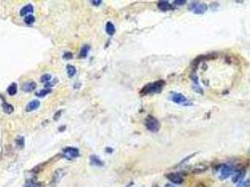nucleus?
I'll return each instance as SVG.
<instances>
[{
  "label": "nucleus",
  "instance_id": "nucleus-1",
  "mask_svg": "<svg viewBox=\"0 0 250 187\" xmlns=\"http://www.w3.org/2000/svg\"><path fill=\"white\" fill-rule=\"evenodd\" d=\"M164 86V81H156V82H151L147 85H145L144 87L142 88V90L140 91V94L141 95H151V94H156L161 92L162 89Z\"/></svg>",
  "mask_w": 250,
  "mask_h": 187
},
{
  "label": "nucleus",
  "instance_id": "nucleus-2",
  "mask_svg": "<svg viewBox=\"0 0 250 187\" xmlns=\"http://www.w3.org/2000/svg\"><path fill=\"white\" fill-rule=\"evenodd\" d=\"M145 125L148 130L151 132H157L160 128V124L156 118H154L153 116L149 115L145 120Z\"/></svg>",
  "mask_w": 250,
  "mask_h": 187
},
{
  "label": "nucleus",
  "instance_id": "nucleus-3",
  "mask_svg": "<svg viewBox=\"0 0 250 187\" xmlns=\"http://www.w3.org/2000/svg\"><path fill=\"white\" fill-rule=\"evenodd\" d=\"M79 150L77 148H73V147H67L64 148L62 151V155L64 158H66L67 160H72L75 159L79 156Z\"/></svg>",
  "mask_w": 250,
  "mask_h": 187
},
{
  "label": "nucleus",
  "instance_id": "nucleus-4",
  "mask_svg": "<svg viewBox=\"0 0 250 187\" xmlns=\"http://www.w3.org/2000/svg\"><path fill=\"white\" fill-rule=\"evenodd\" d=\"M190 9H192L195 13H198V14H201V13H204L206 10H207V5L203 4V3H196L194 2L192 3V5L189 7Z\"/></svg>",
  "mask_w": 250,
  "mask_h": 187
},
{
  "label": "nucleus",
  "instance_id": "nucleus-5",
  "mask_svg": "<svg viewBox=\"0 0 250 187\" xmlns=\"http://www.w3.org/2000/svg\"><path fill=\"white\" fill-rule=\"evenodd\" d=\"M232 174V168L230 165H222L221 166V168H220V178L222 180L227 179L228 177H230V176Z\"/></svg>",
  "mask_w": 250,
  "mask_h": 187
},
{
  "label": "nucleus",
  "instance_id": "nucleus-6",
  "mask_svg": "<svg viewBox=\"0 0 250 187\" xmlns=\"http://www.w3.org/2000/svg\"><path fill=\"white\" fill-rule=\"evenodd\" d=\"M167 179H168L172 183L180 184L183 183V178L177 173H169L167 175Z\"/></svg>",
  "mask_w": 250,
  "mask_h": 187
},
{
  "label": "nucleus",
  "instance_id": "nucleus-7",
  "mask_svg": "<svg viewBox=\"0 0 250 187\" xmlns=\"http://www.w3.org/2000/svg\"><path fill=\"white\" fill-rule=\"evenodd\" d=\"M171 100L173 101L174 103L176 104H183L186 101V97H184L183 95L180 94V93H175L172 95L171 97Z\"/></svg>",
  "mask_w": 250,
  "mask_h": 187
},
{
  "label": "nucleus",
  "instance_id": "nucleus-8",
  "mask_svg": "<svg viewBox=\"0 0 250 187\" xmlns=\"http://www.w3.org/2000/svg\"><path fill=\"white\" fill-rule=\"evenodd\" d=\"M64 176V171H63L62 169H58L55 172L54 176H53V180L51 181V185H55L57 184L58 181H59L62 177Z\"/></svg>",
  "mask_w": 250,
  "mask_h": 187
},
{
  "label": "nucleus",
  "instance_id": "nucleus-9",
  "mask_svg": "<svg viewBox=\"0 0 250 187\" xmlns=\"http://www.w3.org/2000/svg\"><path fill=\"white\" fill-rule=\"evenodd\" d=\"M35 88H36V83L34 82H28L24 83L22 86V90L26 93L32 92V91L35 90Z\"/></svg>",
  "mask_w": 250,
  "mask_h": 187
},
{
  "label": "nucleus",
  "instance_id": "nucleus-10",
  "mask_svg": "<svg viewBox=\"0 0 250 187\" xmlns=\"http://www.w3.org/2000/svg\"><path fill=\"white\" fill-rule=\"evenodd\" d=\"M41 103L39 100H32L31 102H29L25 107V110L26 111H33L35 110H37L40 107Z\"/></svg>",
  "mask_w": 250,
  "mask_h": 187
},
{
  "label": "nucleus",
  "instance_id": "nucleus-11",
  "mask_svg": "<svg viewBox=\"0 0 250 187\" xmlns=\"http://www.w3.org/2000/svg\"><path fill=\"white\" fill-rule=\"evenodd\" d=\"M89 159H90V164L92 166H96V167H103L104 166V162L96 155H90Z\"/></svg>",
  "mask_w": 250,
  "mask_h": 187
},
{
  "label": "nucleus",
  "instance_id": "nucleus-12",
  "mask_svg": "<svg viewBox=\"0 0 250 187\" xmlns=\"http://www.w3.org/2000/svg\"><path fill=\"white\" fill-rule=\"evenodd\" d=\"M158 9H160L162 11H167V10L171 9V4H169V2L167 1H160L158 3Z\"/></svg>",
  "mask_w": 250,
  "mask_h": 187
},
{
  "label": "nucleus",
  "instance_id": "nucleus-13",
  "mask_svg": "<svg viewBox=\"0 0 250 187\" xmlns=\"http://www.w3.org/2000/svg\"><path fill=\"white\" fill-rule=\"evenodd\" d=\"M34 11V8L33 6L31 4H28V5H26V6H25L22 9H21V11H20V14L22 15V16H25L26 14H29L30 13H32Z\"/></svg>",
  "mask_w": 250,
  "mask_h": 187
},
{
  "label": "nucleus",
  "instance_id": "nucleus-14",
  "mask_svg": "<svg viewBox=\"0 0 250 187\" xmlns=\"http://www.w3.org/2000/svg\"><path fill=\"white\" fill-rule=\"evenodd\" d=\"M105 31H106V33H107L109 36H113L115 34V32H116L114 24L111 22L106 23V24H105Z\"/></svg>",
  "mask_w": 250,
  "mask_h": 187
},
{
  "label": "nucleus",
  "instance_id": "nucleus-15",
  "mask_svg": "<svg viewBox=\"0 0 250 187\" xmlns=\"http://www.w3.org/2000/svg\"><path fill=\"white\" fill-rule=\"evenodd\" d=\"M243 175H244V171H243V170H237V171H235L232 176L233 183H237L238 181L242 180L243 178Z\"/></svg>",
  "mask_w": 250,
  "mask_h": 187
},
{
  "label": "nucleus",
  "instance_id": "nucleus-16",
  "mask_svg": "<svg viewBox=\"0 0 250 187\" xmlns=\"http://www.w3.org/2000/svg\"><path fill=\"white\" fill-rule=\"evenodd\" d=\"M89 46L88 45H84L82 48H81V51H80V53H79V57L80 58H86L88 56V52H89Z\"/></svg>",
  "mask_w": 250,
  "mask_h": 187
},
{
  "label": "nucleus",
  "instance_id": "nucleus-17",
  "mask_svg": "<svg viewBox=\"0 0 250 187\" xmlns=\"http://www.w3.org/2000/svg\"><path fill=\"white\" fill-rule=\"evenodd\" d=\"M2 108H3L4 112H6V113H8V114L12 113V112L13 111V107L10 104L7 103V102H4L2 104Z\"/></svg>",
  "mask_w": 250,
  "mask_h": 187
},
{
  "label": "nucleus",
  "instance_id": "nucleus-18",
  "mask_svg": "<svg viewBox=\"0 0 250 187\" xmlns=\"http://www.w3.org/2000/svg\"><path fill=\"white\" fill-rule=\"evenodd\" d=\"M17 93V84L16 83H12L8 88V94L9 95H13Z\"/></svg>",
  "mask_w": 250,
  "mask_h": 187
},
{
  "label": "nucleus",
  "instance_id": "nucleus-19",
  "mask_svg": "<svg viewBox=\"0 0 250 187\" xmlns=\"http://www.w3.org/2000/svg\"><path fill=\"white\" fill-rule=\"evenodd\" d=\"M67 73H68V75H69V77L72 78L74 75H75V73H76L75 67H74L73 66H72V65H68V66H67Z\"/></svg>",
  "mask_w": 250,
  "mask_h": 187
},
{
  "label": "nucleus",
  "instance_id": "nucleus-20",
  "mask_svg": "<svg viewBox=\"0 0 250 187\" xmlns=\"http://www.w3.org/2000/svg\"><path fill=\"white\" fill-rule=\"evenodd\" d=\"M51 92H52V89H50V88H44V89H42V90L39 91V92L36 94V95H38V97H44V95L50 94Z\"/></svg>",
  "mask_w": 250,
  "mask_h": 187
},
{
  "label": "nucleus",
  "instance_id": "nucleus-21",
  "mask_svg": "<svg viewBox=\"0 0 250 187\" xmlns=\"http://www.w3.org/2000/svg\"><path fill=\"white\" fill-rule=\"evenodd\" d=\"M34 22H35V17L33 15H28L25 18V23L28 25H31L32 24H34Z\"/></svg>",
  "mask_w": 250,
  "mask_h": 187
},
{
  "label": "nucleus",
  "instance_id": "nucleus-22",
  "mask_svg": "<svg viewBox=\"0 0 250 187\" xmlns=\"http://www.w3.org/2000/svg\"><path fill=\"white\" fill-rule=\"evenodd\" d=\"M52 80V77H51V75L50 74H44V75H42L41 78V82H44L45 84L46 83H48L50 81Z\"/></svg>",
  "mask_w": 250,
  "mask_h": 187
},
{
  "label": "nucleus",
  "instance_id": "nucleus-23",
  "mask_svg": "<svg viewBox=\"0 0 250 187\" xmlns=\"http://www.w3.org/2000/svg\"><path fill=\"white\" fill-rule=\"evenodd\" d=\"M15 142H16L17 146H19L20 148H23L25 146V138L23 137H18L15 140Z\"/></svg>",
  "mask_w": 250,
  "mask_h": 187
},
{
  "label": "nucleus",
  "instance_id": "nucleus-24",
  "mask_svg": "<svg viewBox=\"0 0 250 187\" xmlns=\"http://www.w3.org/2000/svg\"><path fill=\"white\" fill-rule=\"evenodd\" d=\"M63 58H64V59H72V53L70 52H67L64 53V54H63Z\"/></svg>",
  "mask_w": 250,
  "mask_h": 187
},
{
  "label": "nucleus",
  "instance_id": "nucleus-25",
  "mask_svg": "<svg viewBox=\"0 0 250 187\" xmlns=\"http://www.w3.org/2000/svg\"><path fill=\"white\" fill-rule=\"evenodd\" d=\"M186 3L185 0H175L174 4L177 5V6H182V5H184Z\"/></svg>",
  "mask_w": 250,
  "mask_h": 187
},
{
  "label": "nucleus",
  "instance_id": "nucleus-26",
  "mask_svg": "<svg viewBox=\"0 0 250 187\" xmlns=\"http://www.w3.org/2000/svg\"><path fill=\"white\" fill-rule=\"evenodd\" d=\"M247 185H248V181H240L237 184V187H247Z\"/></svg>",
  "mask_w": 250,
  "mask_h": 187
},
{
  "label": "nucleus",
  "instance_id": "nucleus-27",
  "mask_svg": "<svg viewBox=\"0 0 250 187\" xmlns=\"http://www.w3.org/2000/svg\"><path fill=\"white\" fill-rule=\"evenodd\" d=\"M91 3H92V5H94V6H100V5L103 3V1L102 0H92Z\"/></svg>",
  "mask_w": 250,
  "mask_h": 187
},
{
  "label": "nucleus",
  "instance_id": "nucleus-28",
  "mask_svg": "<svg viewBox=\"0 0 250 187\" xmlns=\"http://www.w3.org/2000/svg\"><path fill=\"white\" fill-rule=\"evenodd\" d=\"M25 187H41V185L40 183H30L29 184H26Z\"/></svg>",
  "mask_w": 250,
  "mask_h": 187
},
{
  "label": "nucleus",
  "instance_id": "nucleus-29",
  "mask_svg": "<svg viewBox=\"0 0 250 187\" xmlns=\"http://www.w3.org/2000/svg\"><path fill=\"white\" fill-rule=\"evenodd\" d=\"M164 187H176V186L173 185V184H171V183H167V184L164 185Z\"/></svg>",
  "mask_w": 250,
  "mask_h": 187
}]
</instances>
